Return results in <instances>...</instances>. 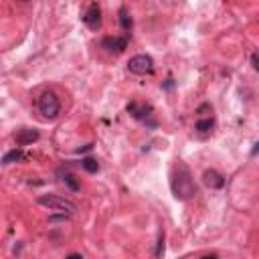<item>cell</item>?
Wrapping results in <instances>:
<instances>
[{
    "label": "cell",
    "mask_w": 259,
    "mask_h": 259,
    "mask_svg": "<svg viewBox=\"0 0 259 259\" xmlns=\"http://www.w3.org/2000/svg\"><path fill=\"white\" fill-rule=\"evenodd\" d=\"M127 69L134 75H150L154 71V61L150 55H134L127 61Z\"/></svg>",
    "instance_id": "obj_4"
},
{
    "label": "cell",
    "mask_w": 259,
    "mask_h": 259,
    "mask_svg": "<svg viewBox=\"0 0 259 259\" xmlns=\"http://www.w3.org/2000/svg\"><path fill=\"white\" fill-rule=\"evenodd\" d=\"M101 47L107 49V51L119 53V51H123V49L127 47V36H105V38L101 40Z\"/></svg>",
    "instance_id": "obj_8"
},
{
    "label": "cell",
    "mask_w": 259,
    "mask_h": 259,
    "mask_svg": "<svg viewBox=\"0 0 259 259\" xmlns=\"http://www.w3.org/2000/svg\"><path fill=\"white\" fill-rule=\"evenodd\" d=\"M202 182L208 186V188H212V190H217V188H223L225 186V176L221 174V172H217V170H204V174H202Z\"/></svg>",
    "instance_id": "obj_6"
},
{
    "label": "cell",
    "mask_w": 259,
    "mask_h": 259,
    "mask_svg": "<svg viewBox=\"0 0 259 259\" xmlns=\"http://www.w3.org/2000/svg\"><path fill=\"white\" fill-rule=\"evenodd\" d=\"M257 146H259V144H253V150H251V156H255V154H257Z\"/></svg>",
    "instance_id": "obj_17"
},
{
    "label": "cell",
    "mask_w": 259,
    "mask_h": 259,
    "mask_svg": "<svg viewBox=\"0 0 259 259\" xmlns=\"http://www.w3.org/2000/svg\"><path fill=\"white\" fill-rule=\"evenodd\" d=\"M81 166H83L87 172H97V170H99V164H97V160H93V158H83V160H81Z\"/></svg>",
    "instance_id": "obj_14"
},
{
    "label": "cell",
    "mask_w": 259,
    "mask_h": 259,
    "mask_svg": "<svg viewBox=\"0 0 259 259\" xmlns=\"http://www.w3.org/2000/svg\"><path fill=\"white\" fill-rule=\"evenodd\" d=\"M127 113H130L132 117H136V119L146 121V117H150V115H152V107H150V105H146V103L132 101V103L127 105Z\"/></svg>",
    "instance_id": "obj_7"
},
{
    "label": "cell",
    "mask_w": 259,
    "mask_h": 259,
    "mask_svg": "<svg viewBox=\"0 0 259 259\" xmlns=\"http://www.w3.org/2000/svg\"><path fill=\"white\" fill-rule=\"evenodd\" d=\"M38 204L49 210H57V212H65V214H75V210H77V204L61 194H40Z\"/></svg>",
    "instance_id": "obj_2"
},
{
    "label": "cell",
    "mask_w": 259,
    "mask_h": 259,
    "mask_svg": "<svg viewBox=\"0 0 259 259\" xmlns=\"http://www.w3.org/2000/svg\"><path fill=\"white\" fill-rule=\"evenodd\" d=\"M164 253V233H160V239H158V245H156V257H160Z\"/></svg>",
    "instance_id": "obj_15"
},
{
    "label": "cell",
    "mask_w": 259,
    "mask_h": 259,
    "mask_svg": "<svg viewBox=\"0 0 259 259\" xmlns=\"http://www.w3.org/2000/svg\"><path fill=\"white\" fill-rule=\"evenodd\" d=\"M119 24H121V28H123L125 32H130V30H132L134 22H132V16H130L127 8H119Z\"/></svg>",
    "instance_id": "obj_10"
},
{
    "label": "cell",
    "mask_w": 259,
    "mask_h": 259,
    "mask_svg": "<svg viewBox=\"0 0 259 259\" xmlns=\"http://www.w3.org/2000/svg\"><path fill=\"white\" fill-rule=\"evenodd\" d=\"M170 190H172L174 198L182 200V202H186V200L196 196V192H198L196 182H194V178L190 174V168L184 162H178L174 166V170L170 174Z\"/></svg>",
    "instance_id": "obj_1"
},
{
    "label": "cell",
    "mask_w": 259,
    "mask_h": 259,
    "mask_svg": "<svg viewBox=\"0 0 259 259\" xmlns=\"http://www.w3.org/2000/svg\"><path fill=\"white\" fill-rule=\"evenodd\" d=\"M251 65H253V69H259V65H257V53L251 55Z\"/></svg>",
    "instance_id": "obj_16"
},
{
    "label": "cell",
    "mask_w": 259,
    "mask_h": 259,
    "mask_svg": "<svg viewBox=\"0 0 259 259\" xmlns=\"http://www.w3.org/2000/svg\"><path fill=\"white\" fill-rule=\"evenodd\" d=\"M22 158H24L22 150H20V148H14V150H10L8 154H4V158H2V164H12V162H20Z\"/></svg>",
    "instance_id": "obj_11"
},
{
    "label": "cell",
    "mask_w": 259,
    "mask_h": 259,
    "mask_svg": "<svg viewBox=\"0 0 259 259\" xmlns=\"http://www.w3.org/2000/svg\"><path fill=\"white\" fill-rule=\"evenodd\" d=\"M63 182L69 186V190H73V192H77V190H81V184L75 180V176L73 174H63Z\"/></svg>",
    "instance_id": "obj_13"
},
{
    "label": "cell",
    "mask_w": 259,
    "mask_h": 259,
    "mask_svg": "<svg viewBox=\"0 0 259 259\" xmlns=\"http://www.w3.org/2000/svg\"><path fill=\"white\" fill-rule=\"evenodd\" d=\"M38 111L42 113V117L55 119V117L59 115V111H61V101H59V97H57L53 91L40 93V97H38Z\"/></svg>",
    "instance_id": "obj_3"
},
{
    "label": "cell",
    "mask_w": 259,
    "mask_h": 259,
    "mask_svg": "<svg viewBox=\"0 0 259 259\" xmlns=\"http://www.w3.org/2000/svg\"><path fill=\"white\" fill-rule=\"evenodd\" d=\"M14 140H16L18 146H28V144H32V142L38 140V132L36 130H30V127H22V130H18L14 134Z\"/></svg>",
    "instance_id": "obj_9"
},
{
    "label": "cell",
    "mask_w": 259,
    "mask_h": 259,
    "mask_svg": "<svg viewBox=\"0 0 259 259\" xmlns=\"http://www.w3.org/2000/svg\"><path fill=\"white\" fill-rule=\"evenodd\" d=\"M212 125H214V119H212V117H206V119H198V121L194 123V130H198V132H208V130H212Z\"/></svg>",
    "instance_id": "obj_12"
},
{
    "label": "cell",
    "mask_w": 259,
    "mask_h": 259,
    "mask_svg": "<svg viewBox=\"0 0 259 259\" xmlns=\"http://www.w3.org/2000/svg\"><path fill=\"white\" fill-rule=\"evenodd\" d=\"M83 22L91 28V30H97L99 26H101V10H99V6L93 2V4H89V8L85 10V14H83Z\"/></svg>",
    "instance_id": "obj_5"
}]
</instances>
